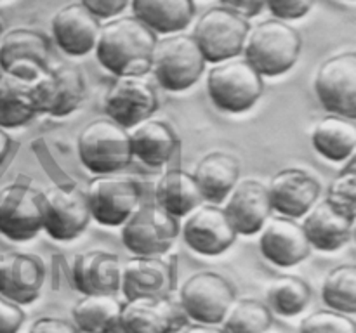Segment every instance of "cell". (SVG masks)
<instances>
[{
  "instance_id": "cell-1",
  "label": "cell",
  "mask_w": 356,
  "mask_h": 333,
  "mask_svg": "<svg viewBox=\"0 0 356 333\" xmlns=\"http://www.w3.org/2000/svg\"><path fill=\"white\" fill-rule=\"evenodd\" d=\"M156 33L138 17L125 16L101 26L96 42L97 61L117 76H143L152 69Z\"/></svg>"
},
{
  "instance_id": "cell-2",
  "label": "cell",
  "mask_w": 356,
  "mask_h": 333,
  "mask_svg": "<svg viewBox=\"0 0 356 333\" xmlns=\"http://www.w3.org/2000/svg\"><path fill=\"white\" fill-rule=\"evenodd\" d=\"M245 59L261 76H278L296 65L301 35L280 19H266L247 35Z\"/></svg>"
},
{
  "instance_id": "cell-3",
  "label": "cell",
  "mask_w": 356,
  "mask_h": 333,
  "mask_svg": "<svg viewBox=\"0 0 356 333\" xmlns=\"http://www.w3.org/2000/svg\"><path fill=\"white\" fill-rule=\"evenodd\" d=\"M76 146L80 162L97 176L120 172L134 158L131 134L110 118L89 121L79 134Z\"/></svg>"
},
{
  "instance_id": "cell-4",
  "label": "cell",
  "mask_w": 356,
  "mask_h": 333,
  "mask_svg": "<svg viewBox=\"0 0 356 333\" xmlns=\"http://www.w3.org/2000/svg\"><path fill=\"white\" fill-rule=\"evenodd\" d=\"M263 76L247 59L218 62L207 75V92L212 104L225 113L249 111L263 96Z\"/></svg>"
},
{
  "instance_id": "cell-5",
  "label": "cell",
  "mask_w": 356,
  "mask_h": 333,
  "mask_svg": "<svg viewBox=\"0 0 356 333\" xmlns=\"http://www.w3.org/2000/svg\"><path fill=\"white\" fill-rule=\"evenodd\" d=\"M205 61L193 35H174L156 42L152 69L160 85L170 92L190 89L204 73Z\"/></svg>"
},
{
  "instance_id": "cell-6",
  "label": "cell",
  "mask_w": 356,
  "mask_h": 333,
  "mask_svg": "<svg viewBox=\"0 0 356 333\" xmlns=\"http://www.w3.org/2000/svg\"><path fill=\"white\" fill-rule=\"evenodd\" d=\"M250 26L245 17L226 7L205 10L195 26L193 38L207 62H222L243 51Z\"/></svg>"
},
{
  "instance_id": "cell-7",
  "label": "cell",
  "mask_w": 356,
  "mask_h": 333,
  "mask_svg": "<svg viewBox=\"0 0 356 333\" xmlns=\"http://www.w3.org/2000/svg\"><path fill=\"white\" fill-rule=\"evenodd\" d=\"M181 311L200 325H219L235 304V288L226 278L202 271L184 281L179 295Z\"/></svg>"
},
{
  "instance_id": "cell-8",
  "label": "cell",
  "mask_w": 356,
  "mask_h": 333,
  "mask_svg": "<svg viewBox=\"0 0 356 333\" xmlns=\"http://www.w3.org/2000/svg\"><path fill=\"white\" fill-rule=\"evenodd\" d=\"M90 221L86 191L58 184L42 193V229L56 241H72Z\"/></svg>"
},
{
  "instance_id": "cell-9",
  "label": "cell",
  "mask_w": 356,
  "mask_h": 333,
  "mask_svg": "<svg viewBox=\"0 0 356 333\" xmlns=\"http://www.w3.org/2000/svg\"><path fill=\"white\" fill-rule=\"evenodd\" d=\"M122 225V243L134 255H162L169 252L181 229L177 217L167 214L156 203L138 207Z\"/></svg>"
},
{
  "instance_id": "cell-10",
  "label": "cell",
  "mask_w": 356,
  "mask_h": 333,
  "mask_svg": "<svg viewBox=\"0 0 356 333\" xmlns=\"http://www.w3.org/2000/svg\"><path fill=\"white\" fill-rule=\"evenodd\" d=\"M90 217L101 225H122L139 207L141 186L136 179L106 173L90 180L86 191Z\"/></svg>"
},
{
  "instance_id": "cell-11",
  "label": "cell",
  "mask_w": 356,
  "mask_h": 333,
  "mask_svg": "<svg viewBox=\"0 0 356 333\" xmlns=\"http://www.w3.org/2000/svg\"><path fill=\"white\" fill-rule=\"evenodd\" d=\"M315 92L329 113L356 118V54L341 52L318 68Z\"/></svg>"
},
{
  "instance_id": "cell-12",
  "label": "cell",
  "mask_w": 356,
  "mask_h": 333,
  "mask_svg": "<svg viewBox=\"0 0 356 333\" xmlns=\"http://www.w3.org/2000/svg\"><path fill=\"white\" fill-rule=\"evenodd\" d=\"M42 229V193L14 182L0 189V234L13 241L33 239Z\"/></svg>"
},
{
  "instance_id": "cell-13",
  "label": "cell",
  "mask_w": 356,
  "mask_h": 333,
  "mask_svg": "<svg viewBox=\"0 0 356 333\" xmlns=\"http://www.w3.org/2000/svg\"><path fill=\"white\" fill-rule=\"evenodd\" d=\"M33 92L38 113L68 117L86 99V78L75 66L47 68L33 82Z\"/></svg>"
},
{
  "instance_id": "cell-14",
  "label": "cell",
  "mask_w": 356,
  "mask_h": 333,
  "mask_svg": "<svg viewBox=\"0 0 356 333\" xmlns=\"http://www.w3.org/2000/svg\"><path fill=\"white\" fill-rule=\"evenodd\" d=\"M51 42L44 33L16 28L0 38V68L35 82L47 69Z\"/></svg>"
},
{
  "instance_id": "cell-15",
  "label": "cell",
  "mask_w": 356,
  "mask_h": 333,
  "mask_svg": "<svg viewBox=\"0 0 356 333\" xmlns=\"http://www.w3.org/2000/svg\"><path fill=\"white\" fill-rule=\"evenodd\" d=\"M159 108L155 89L141 76H117L104 96V110L110 120L131 128L148 120Z\"/></svg>"
},
{
  "instance_id": "cell-16",
  "label": "cell",
  "mask_w": 356,
  "mask_h": 333,
  "mask_svg": "<svg viewBox=\"0 0 356 333\" xmlns=\"http://www.w3.org/2000/svg\"><path fill=\"white\" fill-rule=\"evenodd\" d=\"M183 224L184 243L200 255H219L235 243L236 231L226 215L225 208L218 205L197 207Z\"/></svg>"
},
{
  "instance_id": "cell-17",
  "label": "cell",
  "mask_w": 356,
  "mask_h": 333,
  "mask_svg": "<svg viewBox=\"0 0 356 333\" xmlns=\"http://www.w3.org/2000/svg\"><path fill=\"white\" fill-rule=\"evenodd\" d=\"M184 314L167 297H138L122 304L117 326L124 333H176Z\"/></svg>"
},
{
  "instance_id": "cell-18",
  "label": "cell",
  "mask_w": 356,
  "mask_h": 333,
  "mask_svg": "<svg viewBox=\"0 0 356 333\" xmlns=\"http://www.w3.org/2000/svg\"><path fill=\"white\" fill-rule=\"evenodd\" d=\"M45 280V266L31 253L0 255V295L17 305L37 300Z\"/></svg>"
},
{
  "instance_id": "cell-19",
  "label": "cell",
  "mask_w": 356,
  "mask_h": 333,
  "mask_svg": "<svg viewBox=\"0 0 356 333\" xmlns=\"http://www.w3.org/2000/svg\"><path fill=\"white\" fill-rule=\"evenodd\" d=\"M174 284L172 260L159 255H136L122 264L120 288L125 298L167 297Z\"/></svg>"
},
{
  "instance_id": "cell-20",
  "label": "cell",
  "mask_w": 356,
  "mask_h": 333,
  "mask_svg": "<svg viewBox=\"0 0 356 333\" xmlns=\"http://www.w3.org/2000/svg\"><path fill=\"white\" fill-rule=\"evenodd\" d=\"M271 207L289 219H299L316 203L320 182L301 169H285L273 176L270 186Z\"/></svg>"
},
{
  "instance_id": "cell-21",
  "label": "cell",
  "mask_w": 356,
  "mask_h": 333,
  "mask_svg": "<svg viewBox=\"0 0 356 333\" xmlns=\"http://www.w3.org/2000/svg\"><path fill=\"white\" fill-rule=\"evenodd\" d=\"M271 210L273 207H271L268 186L256 179H245L235 184L225 208L236 234L245 236L259 232L270 217Z\"/></svg>"
},
{
  "instance_id": "cell-22",
  "label": "cell",
  "mask_w": 356,
  "mask_h": 333,
  "mask_svg": "<svg viewBox=\"0 0 356 333\" xmlns=\"http://www.w3.org/2000/svg\"><path fill=\"white\" fill-rule=\"evenodd\" d=\"M52 37L65 54L86 56L96 47L99 19L82 3H70L52 17Z\"/></svg>"
},
{
  "instance_id": "cell-23",
  "label": "cell",
  "mask_w": 356,
  "mask_h": 333,
  "mask_svg": "<svg viewBox=\"0 0 356 333\" xmlns=\"http://www.w3.org/2000/svg\"><path fill=\"white\" fill-rule=\"evenodd\" d=\"M261 253L278 267H292L309 255V245L302 224L294 219L277 217L263 229L259 238Z\"/></svg>"
},
{
  "instance_id": "cell-24",
  "label": "cell",
  "mask_w": 356,
  "mask_h": 333,
  "mask_svg": "<svg viewBox=\"0 0 356 333\" xmlns=\"http://www.w3.org/2000/svg\"><path fill=\"white\" fill-rule=\"evenodd\" d=\"M73 284L83 295L110 293L120 290L122 260L104 250H89L75 257L72 267Z\"/></svg>"
},
{
  "instance_id": "cell-25",
  "label": "cell",
  "mask_w": 356,
  "mask_h": 333,
  "mask_svg": "<svg viewBox=\"0 0 356 333\" xmlns=\"http://www.w3.org/2000/svg\"><path fill=\"white\" fill-rule=\"evenodd\" d=\"M353 224V217L344 214L329 200H323L306 212L302 229L309 245L315 246L316 250L336 252L351 239Z\"/></svg>"
},
{
  "instance_id": "cell-26",
  "label": "cell",
  "mask_w": 356,
  "mask_h": 333,
  "mask_svg": "<svg viewBox=\"0 0 356 333\" xmlns=\"http://www.w3.org/2000/svg\"><path fill=\"white\" fill-rule=\"evenodd\" d=\"M238 160L225 151H212L205 155L198 162L193 173L202 198L214 205L221 203L232 193L238 182Z\"/></svg>"
},
{
  "instance_id": "cell-27",
  "label": "cell",
  "mask_w": 356,
  "mask_h": 333,
  "mask_svg": "<svg viewBox=\"0 0 356 333\" xmlns=\"http://www.w3.org/2000/svg\"><path fill=\"white\" fill-rule=\"evenodd\" d=\"M37 114L33 82L13 73H0V127H23Z\"/></svg>"
},
{
  "instance_id": "cell-28",
  "label": "cell",
  "mask_w": 356,
  "mask_h": 333,
  "mask_svg": "<svg viewBox=\"0 0 356 333\" xmlns=\"http://www.w3.org/2000/svg\"><path fill=\"white\" fill-rule=\"evenodd\" d=\"M132 12L155 33L183 31L195 14L193 0H132Z\"/></svg>"
},
{
  "instance_id": "cell-29",
  "label": "cell",
  "mask_w": 356,
  "mask_h": 333,
  "mask_svg": "<svg viewBox=\"0 0 356 333\" xmlns=\"http://www.w3.org/2000/svg\"><path fill=\"white\" fill-rule=\"evenodd\" d=\"M312 144L320 156L330 162H346L356 149V125L350 118L327 114L312 130Z\"/></svg>"
},
{
  "instance_id": "cell-30",
  "label": "cell",
  "mask_w": 356,
  "mask_h": 333,
  "mask_svg": "<svg viewBox=\"0 0 356 333\" xmlns=\"http://www.w3.org/2000/svg\"><path fill=\"white\" fill-rule=\"evenodd\" d=\"M132 155L148 166H162L172 158L177 148V135L160 120H145L131 134Z\"/></svg>"
},
{
  "instance_id": "cell-31",
  "label": "cell",
  "mask_w": 356,
  "mask_h": 333,
  "mask_svg": "<svg viewBox=\"0 0 356 333\" xmlns=\"http://www.w3.org/2000/svg\"><path fill=\"white\" fill-rule=\"evenodd\" d=\"M155 198L159 207L177 219L191 214L204 201L195 177L184 170L163 173L155 186Z\"/></svg>"
},
{
  "instance_id": "cell-32",
  "label": "cell",
  "mask_w": 356,
  "mask_h": 333,
  "mask_svg": "<svg viewBox=\"0 0 356 333\" xmlns=\"http://www.w3.org/2000/svg\"><path fill=\"white\" fill-rule=\"evenodd\" d=\"M122 304L115 295H83L73 307V321L82 333H108L118 321Z\"/></svg>"
},
{
  "instance_id": "cell-33",
  "label": "cell",
  "mask_w": 356,
  "mask_h": 333,
  "mask_svg": "<svg viewBox=\"0 0 356 333\" xmlns=\"http://www.w3.org/2000/svg\"><path fill=\"white\" fill-rule=\"evenodd\" d=\"M322 298L329 309L353 316L356 312V267L353 264L334 267L322 284Z\"/></svg>"
},
{
  "instance_id": "cell-34",
  "label": "cell",
  "mask_w": 356,
  "mask_h": 333,
  "mask_svg": "<svg viewBox=\"0 0 356 333\" xmlns=\"http://www.w3.org/2000/svg\"><path fill=\"white\" fill-rule=\"evenodd\" d=\"M312 290L302 281L296 276H282L275 280L268 288V304L273 312L278 316H298L308 307Z\"/></svg>"
},
{
  "instance_id": "cell-35",
  "label": "cell",
  "mask_w": 356,
  "mask_h": 333,
  "mask_svg": "<svg viewBox=\"0 0 356 333\" xmlns=\"http://www.w3.org/2000/svg\"><path fill=\"white\" fill-rule=\"evenodd\" d=\"M271 323L270 307L254 298H243L232 305L222 319V333H266Z\"/></svg>"
},
{
  "instance_id": "cell-36",
  "label": "cell",
  "mask_w": 356,
  "mask_h": 333,
  "mask_svg": "<svg viewBox=\"0 0 356 333\" xmlns=\"http://www.w3.org/2000/svg\"><path fill=\"white\" fill-rule=\"evenodd\" d=\"M299 333H356V325L348 314L322 309L302 319Z\"/></svg>"
},
{
  "instance_id": "cell-37",
  "label": "cell",
  "mask_w": 356,
  "mask_h": 333,
  "mask_svg": "<svg viewBox=\"0 0 356 333\" xmlns=\"http://www.w3.org/2000/svg\"><path fill=\"white\" fill-rule=\"evenodd\" d=\"M327 200L337 208L348 214L350 217H356V170L355 163H350L346 170L339 173L329 186V196Z\"/></svg>"
},
{
  "instance_id": "cell-38",
  "label": "cell",
  "mask_w": 356,
  "mask_h": 333,
  "mask_svg": "<svg viewBox=\"0 0 356 333\" xmlns=\"http://www.w3.org/2000/svg\"><path fill=\"white\" fill-rule=\"evenodd\" d=\"M266 6L277 19L292 21L305 17L315 6V0H266Z\"/></svg>"
},
{
  "instance_id": "cell-39",
  "label": "cell",
  "mask_w": 356,
  "mask_h": 333,
  "mask_svg": "<svg viewBox=\"0 0 356 333\" xmlns=\"http://www.w3.org/2000/svg\"><path fill=\"white\" fill-rule=\"evenodd\" d=\"M24 323L21 305L0 295V333H17Z\"/></svg>"
},
{
  "instance_id": "cell-40",
  "label": "cell",
  "mask_w": 356,
  "mask_h": 333,
  "mask_svg": "<svg viewBox=\"0 0 356 333\" xmlns=\"http://www.w3.org/2000/svg\"><path fill=\"white\" fill-rule=\"evenodd\" d=\"M80 3L97 19H110L127 7L129 0H80Z\"/></svg>"
},
{
  "instance_id": "cell-41",
  "label": "cell",
  "mask_w": 356,
  "mask_h": 333,
  "mask_svg": "<svg viewBox=\"0 0 356 333\" xmlns=\"http://www.w3.org/2000/svg\"><path fill=\"white\" fill-rule=\"evenodd\" d=\"M28 333H76V326L59 318H38Z\"/></svg>"
},
{
  "instance_id": "cell-42",
  "label": "cell",
  "mask_w": 356,
  "mask_h": 333,
  "mask_svg": "<svg viewBox=\"0 0 356 333\" xmlns=\"http://www.w3.org/2000/svg\"><path fill=\"white\" fill-rule=\"evenodd\" d=\"M221 3L222 7L247 19V17L257 16L266 6V0H221Z\"/></svg>"
},
{
  "instance_id": "cell-43",
  "label": "cell",
  "mask_w": 356,
  "mask_h": 333,
  "mask_svg": "<svg viewBox=\"0 0 356 333\" xmlns=\"http://www.w3.org/2000/svg\"><path fill=\"white\" fill-rule=\"evenodd\" d=\"M183 333H222V330L214 328V325H200V323H197V325L188 326Z\"/></svg>"
},
{
  "instance_id": "cell-44",
  "label": "cell",
  "mask_w": 356,
  "mask_h": 333,
  "mask_svg": "<svg viewBox=\"0 0 356 333\" xmlns=\"http://www.w3.org/2000/svg\"><path fill=\"white\" fill-rule=\"evenodd\" d=\"M9 148H10V139L9 135L6 134V130H3L2 127H0V163L6 160L7 153H9Z\"/></svg>"
},
{
  "instance_id": "cell-45",
  "label": "cell",
  "mask_w": 356,
  "mask_h": 333,
  "mask_svg": "<svg viewBox=\"0 0 356 333\" xmlns=\"http://www.w3.org/2000/svg\"><path fill=\"white\" fill-rule=\"evenodd\" d=\"M108 333H124V332H122V330H120V328H118V326H117V325H115V326H113V328H111V330H110V332H108Z\"/></svg>"
},
{
  "instance_id": "cell-46",
  "label": "cell",
  "mask_w": 356,
  "mask_h": 333,
  "mask_svg": "<svg viewBox=\"0 0 356 333\" xmlns=\"http://www.w3.org/2000/svg\"><path fill=\"white\" fill-rule=\"evenodd\" d=\"M0 38H2V26H0Z\"/></svg>"
}]
</instances>
